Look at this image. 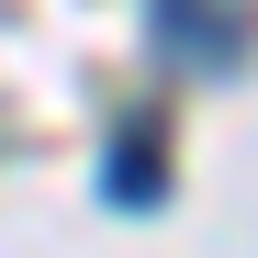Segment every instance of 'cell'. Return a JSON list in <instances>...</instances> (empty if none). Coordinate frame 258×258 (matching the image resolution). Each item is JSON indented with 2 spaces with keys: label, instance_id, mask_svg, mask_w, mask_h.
I'll use <instances>...</instances> for the list:
<instances>
[{
  "label": "cell",
  "instance_id": "6da1fadb",
  "mask_svg": "<svg viewBox=\"0 0 258 258\" xmlns=\"http://www.w3.org/2000/svg\"><path fill=\"white\" fill-rule=\"evenodd\" d=\"M157 34H180L191 56H225L236 45V0H157Z\"/></svg>",
  "mask_w": 258,
  "mask_h": 258
}]
</instances>
